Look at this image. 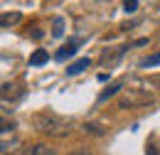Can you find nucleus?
I'll return each instance as SVG.
<instances>
[{"label":"nucleus","instance_id":"1","mask_svg":"<svg viewBox=\"0 0 160 155\" xmlns=\"http://www.w3.org/2000/svg\"><path fill=\"white\" fill-rule=\"evenodd\" d=\"M35 128L52 138H64L72 133V123L67 118L57 116V113H49V111H42V113L35 116Z\"/></svg>","mask_w":160,"mask_h":155},{"label":"nucleus","instance_id":"2","mask_svg":"<svg viewBox=\"0 0 160 155\" xmlns=\"http://www.w3.org/2000/svg\"><path fill=\"white\" fill-rule=\"evenodd\" d=\"M25 155H57V150H54L52 145H47V143H35V145L27 148Z\"/></svg>","mask_w":160,"mask_h":155},{"label":"nucleus","instance_id":"3","mask_svg":"<svg viewBox=\"0 0 160 155\" xmlns=\"http://www.w3.org/2000/svg\"><path fill=\"white\" fill-rule=\"evenodd\" d=\"M79 44H81V39H72L69 44H64L59 52H57V62H64L67 57H72V54L77 52V47H79Z\"/></svg>","mask_w":160,"mask_h":155},{"label":"nucleus","instance_id":"4","mask_svg":"<svg viewBox=\"0 0 160 155\" xmlns=\"http://www.w3.org/2000/svg\"><path fill=\"white\" fill-rule=\"evenodd\" d=\"M89 64H91V62H89V57H84V59H79V62H74V64H69L67 74H69V77H74V74H81V72H84Z\"/></svg>","mask_w":160,"mask_h":155},{"label":"nucleus","instance_id":"5","mask_svg":"<svg viewBox=\"0 0 160 155\" xmlns=\"http://www.w3.org/2000/svg\"><path fill=\"white\" fill-rule=\"evenodd\" d=\"M47 59H49V54H47L44 49H37V52L30 57V64H32V67H40V64H44Z\"/></svg>","mask_w":160,"mask_h":155},{"label":"nucleus","instance_id":"6","mask_svg":"<svg viewBox=\"0 0 160 155\" xmlns=\"http://www.w3.org/2000/svg\"><path fill=\"white\" fill-rule=\"evenodd\" d=\"M18 20H20L18 12H12V15H2V18H0V25H2V27H10V25H15Z\"/></svg>","mask_w":160,"mask_h":155},{"label":"nucleus","instance_id":"7","mask_svg":"<svg viewBox=\"0 0 160 155\" xmlns=\"http://www.w3.org/2000/svg\"><path fill=\"white\" fill-rule=\"evenodd\" d=\"M121 86H123L121 81H118V84H113V86H108V89H106V91H103V94L99 96V101H106L108 96H113V94H118V89H121Z\"/></svg>","mask_w":160,"mask_h":155},{"label":"nucleus","instance_id":"8","mask_svg":"<svg viewBox=\"0 0 160 155\" xmlns=\"http://www.w3.org/2000/svg\"><path fill=\"white\" fill-rule=\"evenodd\" d=\"M155 64H160V54H150V57H145L143 62H140L143 69H145V67H155Z\"/></svg>","mask_w":160,"mask_h":155},{"label":"nucleus","instance_id":"9","mask_svg":"<svg viewBox=\"0 0 160 155\" xmlns=\"http://www.w3.org/2000/svg\"><path fill=\"white\" fill-rule=\"evenodd\" d=\"M62 32H64V20L57 18V20H54V30H52V35H54V37H59Z\"/></svg>","mask_w":160,"mask_h":155},{"label":"nucleus","instance_id":"10","mask_svg":"<svg viewBox=\"0 0 160 155\" xmlns=\"http://www.w3.org/2000/svg\"><path fill=\"white\" fill-rule=\"evenodd\" d=\"M123 8H126V12H133V10L138 8V2H136V0H131V2H126Z\"/></svg>","mask_w":160,"mask_h":155},{"label":"nucleus","instance_id":"11","mask_svg":"<svg viewBox=\"0 0 160 155\" xmlns=\"http://www.w3.org/2000/svg\"><path fill=\"white\" fill-rule=\"evenodd\" d=\"M69 155H94V153L86 150V148H79V150H74V153H69Z\"/></svg>","mask_w":160,"mask_h":155},{"label":"nucleus","instance_id":"12","mask_svg":"<svg viewBox=\"0 0 160 155\" xmlns=\"http://www.w3.org/2000/svg\"><path fill=\"white\" fill-rule=\"evenodd\" d=\"M158 84H160V77H158Z\"/></svg>","mask_w":160,"mask_h":155}]
</instances>
